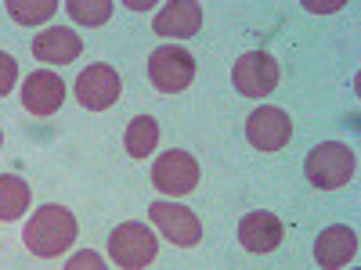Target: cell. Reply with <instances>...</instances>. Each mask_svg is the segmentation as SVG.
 <instances>
[{"label":"cell","instance_id":"6da1fadb","mask_svg":"<svg viewBox=\"0 0 361 270\" xmlns=\"http://www.w3.org/2000/svg\"><path fill=\"white\" fill-rule=\"evenodd\" d=\"M25 249L40 256V259H54L62 256L73 242H76V217L69 213L66 205H40L33 217H29L25 231H22Z\"/></svg>","mask_w":361,"mask_h":270},{"label":"cell","instance_id":"7a4b0ae2","mask_svg":"<svg viewBox=\"0 0 361 270\" xmlns=\"http://www.w3.org/2000/svg\"><path fill=\"white\" fill-rule=\"evenodd\" d=\"M307 180L322 191H336V188H347L354 180V169H357V155L354 148L340 144V141H322L307 152Z\"/></svg>","mask_w":361,"mask_h":270},{"label":"cell","instance_id":"3957f363","mask_svg":"<svg viewBox=\"0 0 361 270\" xmlns=\"http://www.w3.org/2000/svg\"><path fill=\"white\" fill-rule=\"evenodd\" d=\"M109 256H112V263L119 270H145L159 256V242H156V234L148 231L145 224L127 220V224H119L109 234Z\"/></svg>","mask_w":361,"mask_h":270},{"label":"cell","instance_id":"277c9868","mask_svg":"<svg viewBox=\"0 0 361 270\" xmlns=\"http://www.w3.org/2000/svg\"><path fill=\"white\" fill-rule=\"evenodd\" d=\"M148 79H152V86L163 90V94H180V90H188L192 79H195L192 51L177 47V44L156 47L152 58H148Z\"/></svg>","mask_w":361,"mask_h":270},{"label":"cell","instance_id":"5b68a950","mask_svg":"<svg viewBox=\"0 0 361 270\" xmlns=\"http://www.w3.org/2000/svg\"><path fill=\"white\" fill-rule=\"evenodd\" d=\"M279 76L282 69L267 51H246L231 69V83L243 98H267L279 86Z\"/></svg>","mask_w":361,"mask_h":270},{"label":"cell","instance_id":"8992f818","mask_svg":"<svg viewBox=\"0 0 361 270\" xmlns=\"http://www.w3.org/2000/svg\"><path fill=\"white\" fill-rule=\"evenodd\" d=\"M119 94H123V79H119V72L105 62H94L87 65L80 76H76V101L87 108V112H105L119 101Z\"/></svg>","mask_w":361,"mask_h":270},{"label":"cell","instance_id":"52a82bcc","mask_svg":"<svg viewBox=\"0 0 361 270\" xmlns=\"http://www.w3.org/2000/svg\"><path fill=\"white\" fill-rule=\"evenodd\" d=\"M148 220H152L166 242L180 245V249H192L202 242V220L192 213L188 205H177V202H152L148 205Z\"/></svg>","mask_w":361,"mask_h":270},{"label":"cell","instance_id":"ba28073f","mask_svg":"<svg viewBox=\"0 0 361 270\" xmlns=\"http://www.w3.org/2000/svg\"><path fill=\"white\" fill-rule=\"evenodd\" d=\"M152 184L177 198V195H192L195 184H199V162L192 152H180V148H170L166 155H159L152 162Z\"/></svg>","mask_w":361,"mask_h":270},{"label":"cell","instance_id":"9c48e42d","mask_svg":"<svg viewBox=\"0 0 361 270\" xmlns=\"http://www.w3.org/2000/svg\"><path fill=\"white\" fill-rule=\"evenodd\" d=\"M246 137L257 152H282L293 141V119L279 105H260L246 119Z\"/></svg>","mask_w":361,"mask_h":270},{"label":"cell","instance_id":"30bf717a","mask_svg":"<svg viewBox=\"0 0 361 270\" xmlns=\"http://www.w3.org/2000/svg\"><path fill=\"white\" fill-rule=\"evenodd\" d=\"M62 101H66V83H62V76L51 72V69L29 72V79L22 83V105H25V112L54 115L58 108H62Z\"/></svg>","mask_w":361,"mask_h":270},{"label":"cell","instance_id":"8fae6325","mask_svg":"<svg viewBox=\"0 0 361 270\" xmlns=\"http://www.w3.org/2000/svg\"><path fill=\"white\" fill-rule=\"evenodd\" d=\"M238 242H243L246 252H275L282 245V220L267 209H253V213L243 217L238 224Z\"/></svg>","mask_w":361,"mask_h":270},{"label":"cell","instance_id":"7c38bea8","mask_svg":"<svg viewBox=\"0 0 361 270\" xmlns=\"http://www.w3.org/2000/svg\"><path fill=\"white\" fill-rule=\"evenodd\" d=\"M357 256V234L343 224H333V227H325L318 234V242H314V263L322 270H340L347 266L350 259Z\"/></svg>","mask_w":361,"mask_h":270},{"label":"cell","instance_id":"4fadbf2b","mask_svg":"<svg viewBox=\"0 0 361 270\" xmlns=\"http://www.w3.org/2000/svg\"><path fill=\"white\" fill-rule=\"evenodd\" d=\"M152 29L159 37H170V40H188L202 29V4H195V0H170V4L156 15Z\"/></svg>","mask_w":361,"mask_h":270},{"label":"cell","instance_id":"5bb4252c","mask_svg":"<svg viewBox=\"0 0 361 270\" xmlns=\"http://www.w3.org/2000/svg\"><path fill=\"white\" fill-rule=\"evenodd\" d=\"M80 51H83V40L73 33V29H62V25L44 29V33L33 40V54L44 65H69V62L80 58Z\"/></svg>","mask_w":361,"mask_h":270},{"label":"cell","instance_id":"9a60e30c","mask_svg":"<svg viewBox=\"0 0 361 270\" xmlns=\"http://www.w3.org/2000/svg\"><path fill=\"white\" fill-rule=\"evenodd\" d=\"M29 202H33V191H29V184L22 176H15V173L0 176V220L15 224L29 209Z\"/></svg>","mask_w":361,"mask_h":270},{"label":"cell","instance_id":"2e32d148","mask_svg":"<svg viewBox=\"0 0 361 270\" xmlns=\"http://www.w3.org/2000/svg\"><path fill=\"white\" fill-rule=\"evenodd\" d=\"M127 155L130 159H145V155H152L156 152V144H159V123L152 115H134L130 119V127H127Z\"/></svg>","mask_w":361,"mask_h":270},{"label":"cell","instance_id":"e0dca14e","mask_svg":"<svg viewBox=\"0 0 361 270\" xmlns=\"http://www.w3.org/2000/svg\"><path fill=\"white\" fill-rule=\"evenodd\" d=\"M66 11H69V18L80 22V25H102V22L112 18L116 4H112V0H69Z\"/></svg>","mask_w":361,"mask_h":270},{"label":"cell","instance_id":"ac0fdd59","mask_svg":"<svg viewBox=\"0 0 361 270\" xmlns=\"http://www.w3.org/2000/svg\"><path fill=\"white\" fill-rule=\"evenodd\" d=\"M8 15L18 22V25H40V22H47L54 11H58V4L54 0H37V4H25V0H8Z\"/></svg>","mask_w":361,"mask_h":270},{"label":"cell","instance_id":"d6986e66","mask_svg":"<svg viewBox=\"0 0 361 270\" xmlns=\"http://www.w3.org/2000/svg\"><path fill=\"white\" fill-rule=\"evenodd\" d=\"M15 79H18V62H15L8 51H0V98H8V94H11Z\"/></svg>","mask_w":361,"mask_h":270},{"label":"cell","instance_id":"ffe728a7","mask_svg":"<svg viewBox=\"0 0 361 270\" xmlns=\"http://www.w3.org/2000/svg\"><path fill=\"white\" fill-rule=\"evenodd\" d=\"M66 270H109V266H105V259H102L98 252H90V249H83V252L69 256Z\"/></svg>","mask_w":361,"mask_h":270},{"label":"cell","instance_id":"44dd1931","mask_svg":"<svg viewBox=\"0 0 361 270\" xmlns=\"http://www.w3.org/2000/svg\"><path fill=\"white\" fill-rule=\"evenodd\" d=\"M0 144H4V134H0Z\"/></svg>","mask_w":361,"mask_h":270}]
</instances>
